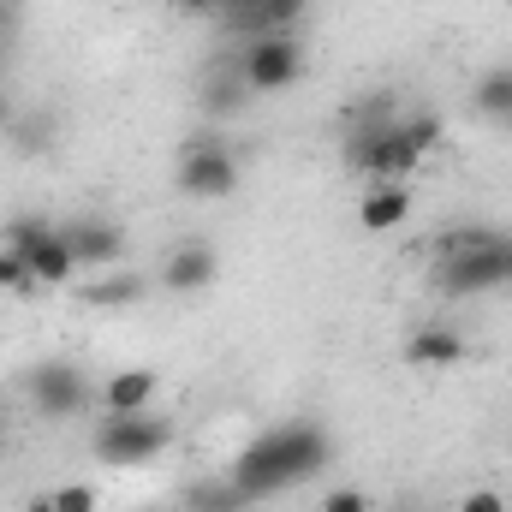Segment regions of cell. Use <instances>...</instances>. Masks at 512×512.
I'll return each mask as SVG.
<instances>
[{
    "label": "cell",
    "mask_w": 512,
    "mask_h": 512,
    "mask_svg": "<svg viewBox=\"0 0 512 512\" xmlns=\"http://www.w3.org/2000/svg\"><path fill=\"white\" fill-rule=\"evenodd\" d=\"M328 429L322 423H274V429H262L251 447L233 459V471H227V483L245 495V501H274V495H286V489H298V483H310V477H322V465H328Z\"/></svg>",
    "instance_id": "6da1fadb"
},
{
    "label": "cell",
    "mask_w": 512,
    "mask_h": 512,
    "mask_svg": "<svg viewBox=\"0 0 512 512\" xmlns=\"http://www.w3.org/2000/svg\"><path fill=\"white\" fill-rule=\"evenodd\" d=\"M441 137H447V120L441 114H399L387 126L346 131L340 137V161H346V173H358L370 185H382V179L399 185V179H411L441 149Z\"/></svg>",
    "instance_id": "7a4b0ae2"
},
{
    "label": "cell",
    "mask_w": 512,
    "mask_h": 512,
    "mask_svg": "<svg viewBox=\"0 0 512 512\" xmlns=\"http://www.w3.org/2000/svg\"><path fill=\"white\" fill-rule=\"evenodd\" d=\"M512 274V239L507 233H489V227H447L435 239V268H429V286L441 298H483V292H501Z\"/></svg>",
    "instance_id": "3957f363"
},
{
    "label": "cell",
    "mask_w": 512,
    "mask_h": 512,
    "mask_svg": "<svg viewBox=\"0 0 512 512\" xmlns=\"http://www.w3.org/2000/svg\"><path fill=\"white\" fill-rule=\"evenodd\" d=\"M6 245L30 262V274H36V286L42 292H54V286H72L84 268H78V256L66 245V233H60V221H42V215H18V221H6Z\"/></svg>",
    "instance_id": "277c9868"
},
{
    "label": "cell",
    "mask_w": 512,
    "mask_h": 512,
    "mask_svg": "<svg viewBox=\"0 0 512 512\" xmlns=\"http://www.w3.org/2000/svg\"><path fill=\"white\" fill-rule=\"evenodd\" d=\"M239 179H245V173H239V155H233L221 137H197V143H185L179 161H173V185H179L185 197H197V203L233 197Z\"/></svg>",
    "instance_id": "5b68a950"
},
{
    "label": "cell",
    "mask_w": 512,
    "mask_h": 512,
    "mask_svg": "<svg viewBox=\"0 0 512 512\" xmlns=\"http://www.w3.org/2000/svg\"><path fill=\"white\" fill-rule=\"evenodd\" d=\"M239 78H245L251 96H280V90H292V84L304 78V42H298V30L245 42V54H239Z\"/></svg>",
    "instance_id": "8992f818"
},
{
    "label": "cell",
    "mask_w": 512,
    "mask_h": 512,
    "mask_svg": "<svg viewBox=\"0 0 512 512\" xmlns=\"http://www.w3.org/2000/svg\"><path fill=\"white\" fill-rule=\"evenodd\" d=\"M167 441H173V423L155 417V411H137V417H102V429H96V459L131 471V465H149Z\"/></svg>",
    "instance_id": "52a82bcc"
},
{
    "label": "cell",
    "mask_w": 512,
    "mask_h": 512,
    "mask_svg": "<svg viewBox=\"0 0 512 512\" xmlns=\"http://www.w3.org/2000/svg\"><path fill=\"white\" fill-rule=\"evenodd\" d=\"M24 399H30V411H36V417H78L96 393H90V382H84V370H78V364L48 358V364H36V370L24 376Z\"/></svg>",
    "instance_id": "ba28073f"
},
{
    "label": "cell",
    "mask_w": 512,
    "mask_h": 512,
    "mask_svg": "<svg viewBox=\"0 0 512 512\" xmlns=\"http://www.w3.org/2000/svg\"><path fill=\"white\" fill-rule=\"evenodd\" d=\"M60 233H66L72 256H78V268L108 274V268L126 262V233L114 221H102V215H72V221H60Z\"/></svg>",
    "instance_id": "9c48e42d"
},
{
    "label": "cell",
    "mask_w": 512,
    "mask_h": 512,
    "mask_svg": "<svg viewBox=\"0 0 512 512\" xmlns=\"http://www.w3.org/2000/svg\"><path fill=\"white\" fill-rule=\"evenodd\" d=\"M215 280H221V251L203 245V239H185L179 251L161 262V286H167L173 298H197V292H209Z\"/></svg>",
    "instance_id": "30bf717a"
},
{
    "label": "cell",
    "mask_w": 512,
    "mask_h": 512,
    "mask_svg": "<svg viewBox=\"0 0 512 512\" xmlns=\"http://www.w3.org/2000/svg\"><path fill=\"white\" fill-rule=\"evenodd\" d=\"M310 12V0H239L233 6V18H227V30L239 36V42H256V36H286V30H298V18Z\"/></svg>",
    "instance_id": "8fae6325"
},
{
    "label": "cell",
    "mask_w": 512,
    "mask_h": 512,
    "mask_svg": "<svg viewBox=\"0 0 512 512\" xmlns=\"http://www.w3.org/2000/svg\"><path fill=\"white\" fill-rule=\"evenodd\" d=\"M411 209H417V197H411V179H382V185H364V197H358V227L364 233H399L405 221H411Z\"/></svg>",
    "instance_id": "7c38bea8"
},
{
    "label": "cell",
    "mask_w": 512,
    "mask_h": 512,
    "mask_svg": "<svg viewBox=\"0 0 512 512\" xmlns=\"http://www.w3.org/2000/svg\"><path fill=\"white\" fill-rule=\"evenodd\" d=\"M399 358H405L411 370H453V364H465V334L447 328V322H423V328L405 334Z\"/></svg>",
    "instance_id": "4fadbf2b"
},
{
    "label": "cell",
    "mask_w": 512,
    "mask_h": 512,
    "mask_svg": "<svg viewBox=\"0 0 512 512\" xmlns=\"http://www.w3.org/2000/svg\"><path fill=\"white\" fill-rule=\"evenodd\" d=\"M155 393H161V376L137 364V370H114V376L102 382L96 399H102V411H108V417H137V411H149V405H155Z\"/></svg>",
    "instance_id": "5bb4252c"
},
{
    "label": "cell",
    "mask_w": 512,
    "mask_h": 512,
    "mask_svg": "<svg viewBox=\"0 0 512 512\" xmlns=\"http://www.w3.org/2000/svg\"><path fill=\"white\" fill-rule=\"evenodd\" d=\"M143 292H149V280H143V274H131V268H108L102 280L78 286V298H84L90 310H131Z\"/></svg>",
    "instance_id": "9a60e30c"
},
{
    "label": "cell",
    "mask_w": 512,
    "mask_h": 512,
    "mask_svg": "<svg viewBox=\"0 0 512 512\" xmlns=\"http://www.w3.org/2000/svg\"><path fill=\"white\" fill-rule=\"evenodd\" d=\"M245 102H251V90H245V78H239V60H227V66H215V72L203 78V114H209V120H233Z\"/></svg>",
    "instance_id": "2e32d148"
},
{
    "label": "cell",
    "mask_w": 512,
    "mask_h": 512,
    "mask_svg": "<svg viewBox=\"0 0 512 512\" xmlns=\"http://www.w3.org/2000/svg\"><path fill=\"white\" fill-rule=\"evenodd\" d=\"M471 108L495 126H512V66H489L477 84H471Z\"/></svg>",
    "instance_id": "e0dca14e"
},
{
    "label": "cell",
    "mask_w": 512,
    "mask_h": 512,
    "mask_svg": "<svg viewBox=\"0 0 512 512\" xmlns=\"http://www.w3.org/2000/svg\"><path fill=\"white\" fill-rule=\"evenodd\" d=\"M0 292H6V298H30V292H42L36 274H30V262L12 251V245H0Z\"/></svg>",
    "instance_id": "ac0fdd59"
},
{
    "label": "cell",
    "mask_w": 512,
    "mask_h": 512,
    "mask_svg": "<svg viewBox=\"0 0 512 512\" xmlns=\"http://www.w3.org/2000/svg\"><path fill=\"white\" fill-rule=\"evenodd\" d=\"M48 512H102V489L96 483H60L48 495Z\"/></svg>",
    "instance_id": "d6986e66"
},
{
    "label": "cell",
    "mask_w": 512,
    "mask_h": 512,
    "mask_svg": "<svg viewBox=\"0 0 512 512\" xmlns=\"http://www.w3.org/2000/svg\"><path fill=\"white\" fill-rule=\"evenodd\" d=\"M251 501L233 489V483H215V489H191V512H245Z\"/></svg>",
    "instance_id": "ffe728a7"
},
{
    "label": "cell",
    "mask_w": 512,
    "mask_h": 512,
    "mask_svg": "<svg viewBox=\"0 0 512 512\" xmlns=\"http://www.w3.org/2000/svg\"><path fill=\"white\" fill-rule=\"evenodd\" d=\"M316 512H376V501H370L364 489H352V483H346V489H328V495L316 501Z\"/></svg>",
    "instance_id": "44dd1931"
},
{
    "label": "cell",
    "mask_w": 512,
    "mask_h": 512,
    "mask_svg": "<svg viewBox=\"0 0 512 512\" xmlns=\"http://www.w3.org/2000/svg\"><path fill=\"white\" fill-rule=\"evenodd\" d=\"M453 512H512V507H507V495H501V489H471Z\"/></svg>",
    "instance_id": "7402d4cb"
},
{
    "label": "cell",
    "mask_w": 512,
    "mask_h": 512,
    "mask_svg": "<svg viewBox=\"0 0 512 512\" xmlns=\"http://www.w3.org/2000/svg\"><path fill=\"white\" fill-rule=\"evenodd\" d=\"M18 24H24V0H0V42H18Z\"/></svg>",
    "instance_id": "603a6c76"
},
{
    "label": "cell",
    "mask_w": 512,
    "mask_h": 512,
    "mask_svg": "<svg viewBox=\"0 0 512 512\" xmlns=\"http://www.w3.org/2000/svg\"><path fill=\"white\" fill-rule=\"evenodd\" d=\"M6 54H12V42H0V66H6Z\"/></svg>",
    "instance_id": "cb8c5ba5"
},
{
    "label": "cell",
    "mask_w": 512,
    "mask_h": 512,
    "mask_svg": "<svg viewBox=\"0 0 512 512\" xmlns=\"http://www.w3.org/2000/svg\"><path fill=\"white\" fill-rule=\"evenodd\" d=\"M501 292H512V274H507V286H501Z\"/></svg>",
    "instance_id": "d4e9b609"
},
{
    "label": "cell",
    "mask_w": 512,
    "mask_h": 512,
    "mask_svg": "<svg viewBox=\"0 0 512 512\" xmlns=\"http://www.w3.org/2000/svg\"><path fill=\"white\" fill-rule=\"evenodd\" d=\"M0 447H6V429H0Z\"/></svg>",
    "instance_id": "484cf974"
},
{
    "label": "cell",
    "mask_w": 512,
    "mask_h": 512,
    "mask_svg": "<svg viewBox=\"0 0 512 512\" xmlns=\"http://www.w3.org/2000/svg\"><path fill=\"white\" fill-rule=\"evenodd\" d=\"M0 126H6V108H0Z\"/></svg>",
    "instance_id": "4316f807"
},
{
    "label": "cell",
    "mask_w": 512,
    "mask_h": 512,
    "mask_svg": "<svg viewBox=\"0 0 512 512\" xmlns=\"http://www.w3.org/2000/svg\"><path fill=\"white\" fill-rule=\"evenodd\" d=\"M185 6H203V0H185Z\"/></svg>",
    "instance_id": "83f0119b"
},
{
    "label": "cell",
    "mask_w": 512,
    "mask_h": 512,
    "mask_svg": "<svg viewBox=\"0 0 512 512\" xmlns=\"http://www.w3.org/2000/svg\"><path fill=\"white\" fill-rule=\"evenodd\" d=\"M36 512H48V501H42V507H36Z\"/></svg>",
    "instance_id": "f1b7e54d"
},
{
    "label": "cell",
    "mask_w": 512,
    "mask_h": 512,
    "mask_svg": "<svg viewBox=\"0 0 512 512\" xmlns=\"http://www.w3.org/2000/svg\"><path fill=\"white\" fill-rule=\"evenodd\" d=\"M227 6H239V0H227Z\"/></svg>",
    "instance_id": "f546056e"
}]
</instances>
